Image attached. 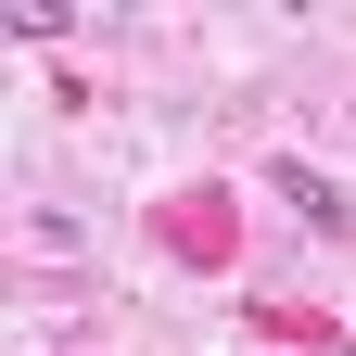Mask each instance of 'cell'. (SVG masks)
Instances as JSON below:
<instances>
[{"label":"cell","instance_id":"cell-1","mask_svg":"<svg viewBox=\"0 0 356 356\" xmlns=\"http://www.w3.org/2000/svg\"><path fill=\"white\" fill-rule=\"evenodd\" d=\"M267 191H280V204L305 216V229H343V216H356V204L331 191V178H318V165H267Z\"/></svg>","mask_w":356,"mask_h":356}]
</instances>
